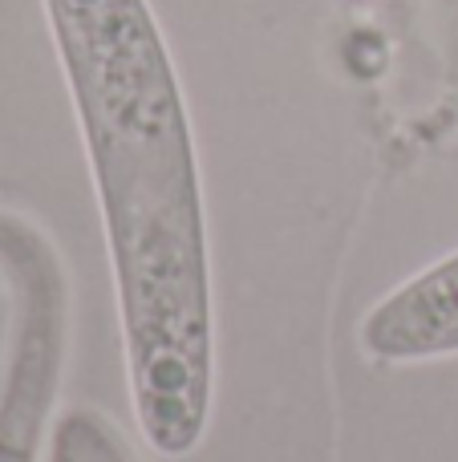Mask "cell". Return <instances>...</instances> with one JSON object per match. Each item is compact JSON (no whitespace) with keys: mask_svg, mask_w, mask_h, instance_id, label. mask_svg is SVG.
<instances>
[{"mask_svg":"<svg viewBox=\"0 0 458 462\" xmlns=\"http://www.w3.org/2000/svg\"><path fill=\"white\" fill-rule=\"evenodd\" d=\"M110 252L122 357L151 450L183 458L215 393L207 208L195 130L146 0H41Z\"/></svg>","mask_w":458,"mask_h":462,"instance_id":"obj_1","label":"cell"},{"mask_svg":"<svg viewBox=\"0 0 458 462\" xmlns=\"http://www.w3.org/2000/svg\"><path fill=\"white\" fill-rule=\"evenodd\" d=\"M357 341L378 365L458 357V252L381 296L362 317Z\"/></svg>","mask_w":458,"mask_h":462,"instance_id":"obj_2","label":"cell"},{"mask_svg":"<svg viewBox=\"0 0 458 462\" xmlns=\"http://www.w3.org/2000/svg\"><path fill=\"white\" fill-rule=\"evenodd\" d=\"M53 349H57L53 312L32 317L13 385H8V406L0 414V462H32V442H37L49 382H53Z\"/></svg>","mask_w":458,"mask_h":462,"instance_id":"obj_3","label":"cell"}]
</instances>
